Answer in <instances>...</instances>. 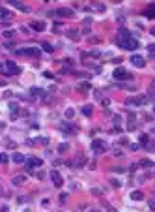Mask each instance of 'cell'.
Instances as JSON below:
<instances>
[{
	"instance_id": "12",
	"label": "cell",
	"mask_w": 155,
	"mask_h": 212,
	"mask_svg": "<svg viewBox=\"0 0 155 212\" xmlns=\"http://www.w3.org/2000/svg\"><path fill=\"white\" fill-rule=\"evenodd\" d=\"M66 34H67V38H69V40H73V41H79V40H80L79 30H67Z\"/></svg>"
},
{
	"instance_id": "19",
	"label": "cell",
	"mask_w": 155,
	"mask_h": 212,
	"mask_svg": "<svg viewBox=\"0 0 155 212\" xmlns=\"http://www.w3.org/2000/svg\"><path fill=\"white\" fill-rule=\"evenodd\" d=\"M26 158L23 156V154H13V161H15V163H23Z\"/></svg>"
},
{
	"instance_id": "2",
	"label": "cell",
	"mask_w": 155,
	"mask_h": 212,
	"mask_svg": "<svg viewBox=\"0 0 155 212\" xmlns=\"http://www.w3.org/2000/svg\"><path fill=\"white\" fill-rule=\"evenodd\" d=\"M2 73L4 75H17V73H21V68L15 64V62L6 60L4 64H2Z\"/></svg>"
},
{
	"instance_id": "14",
	"label": "cell",
	"mask_w": 155,
	"mask_h": 212,
	"mask_svg": "<svg viewBox=\"0 0 155 212\" xmlns=\"http://www.w3.org/2000/svg\"><path fill=\"white\" fill-rule=\"evenodd\" d=\"M0 19H11V11L0 6Z\"/></svg>"
},
{
	"instance_id": "24",
	"label": "cell",
	"mask_w": 155,
	"mask_h": 212,
	"mask_svg": "<svg viewBox=\"0 0 155 212\" xmlns=\"http://www.w3.org/2000/svg\"><path fill=\"white\" fill-rule=\"evenodd\" d=\"M41 47H43V51H47V53H52V49H54V47H52L51 43H43Z\"/></svg>"
},
{
	"instance_id": "21",
	"label": "cell",
	"mask_w": 155,
	"mask_h": 212,
	"mask_svg": "<svg viewBox=\"0 0 155 212\" xmlns=\"http://www.w3.org/2000/svg\"><path fill=\"white\" fill-rule=\"evenodd\" d=\"M67 150H69V145H67V143H60L58 152H67Z\"/></svg>"
},
{
	"instance_id": "27",
	"label": "cell",
	"mask_w": 155,
	"mask_h": 212,
	"mask_svg": "<svg viewBox=\"0 0 155 212\" xmlns=\"http://www.w3.org/2000/svg\"><path fill=\"white\" fill-rule=\"evenodd\" d=\"M2 34H4V38H13V30H6Z\"/></svg>"
},
{
	"instance_id": "4",
	"label": "cell",
	"mask_w": 155,
	"mask_h": 212,
	"mask_svg": "<svg viewBox=\"0 0 155 212\" xmlns=\"http://www.w3.org/2000/svg\"><path fill=\"white\" fill-rule=\"evenodd\" d=\"M107 143H103L101 139H95V141H92V150H94L95 154H103V152H107Z\"/></svg>"
},
{
	"instance_id": "9",
	"label": "cell",
	"mask_w": 155,
	"mask_h": 212,
	"mask_svg": "<svg viewBox=\"0 0 155 212\" xmlns=\"http://www.w3.org/2000/svg\"><path fill=\"white\" fill-rule=\"evenodd\" d=\"M131 64L137 66V68H144V66H146V60H144L140 54H133V56H131Z\"/></svg>"
},
{
	"instance_id": "18",
	"label": "cell",
	"mask_w": 155,
	"mask_h": 212,
	"mask_svg": "<svg viewBox=\"0 0 155 212\" xmlns=\"http://www.w3.org/2000/svg\"><path fill=\"white\" fill-rule=\"evenodd\" d=\"M144 15H146L148 19H153V17H155V8H153V6H150V8L144 11Z\"/></svg>"
},
{
	"instance_id": "11",
	"label": "cell",
	"mask_w": 155,
	"mask_h": 212,
	"mask_svg": "<svg viewBox=\"0 0 155 212\" xmlns=\"http://www.w3.org/2000/svg\"><path fill=\"white\" fill-rule=\"evenodd\" d=\"M8 4L13 6V8H17V10H21V11H30V8H28V6H24L21 0H8Z\"/></svg>"
},
{
	"instance_id": "16",
	"label": "cell",
	"mask_w": 155,
	"mask_h": 212,
	"mask_svg": "<svg viewBox=\"0 0 155 212\" xmlns=\"http://www.w3.org/2000/svg\"><path fill=\"white\" fill-rule=\"evenodd\" d=\"M131 199H133V201H142V199H144V193L137 190V192H133V193H131Z\"/></svg>"
},
{
	"instance_id": "26",
	"label": "cell",
	"mask_w": 155,
	"mask_h": 212,
	"mask_svg": "<svg viewBox=\"0 0 155 212\" xmlns=\"http://www.w3.org/2000/svg\"><path fill=\"white\" fill-rule=\"evenodd\" d=\"M73 115H75L73 109H67V111H66V116H67V118H73Z\"/></svg>"
},
{
	"instance_id": "22",
	"label": "cell",
	"mask_w": 155,
	"mask_h": 212,
	"mask_svg": "<svg viewBox=\"0 0 155 212\" xmlns=\"http://www.w3.org/2000/svg\"><path fill=\"white\" fill-rule=\"evenodd\" d=\"M140 143H142V145H146V146H148V143H150V137H148L146 133H142V135H140Z\"/></svg>"
},
{
	"instance_id": "5",
	"label": "cell",
	"mask_w": 155,
	"mask_h": 212,
	"mask_svg": "<svg viewBox=\"0 0 155 212\" xmlns=\"http://www.w3.org/2000/svg\"><path fill=\"white\" fill-rule=\"evenodd\" d=\"M49 15H58V17H73V10L69 8H58L54 11H49Z\"/></svg>"
},
{
	"instance_id": "1",
	"label": "cell",
	"mask_w": 155,
	"mask_h": 212,
	"mask_svg": "<svg viewBox=\"0 0 155 212\" xmlns=\"http://www.w3.org/2000/svg\"><path fill=\"white\" fill-rule=\"evenodd\" d=\"M118 45L122 49H127V51H135V49L138 47V40L133 38L129 30L122 28V30H120V36H118Z\"/></svg>"
},
{
	"instance_id": "3",
	"label": "cell",
	"mask_w": 155,
	"mask_h": 212,
	"mask_svg": "<svg viewBox=\"0 0 155 212\" xmlns=\"http://www.w3.org/2000/svg\"><path fill=\"white\" fill-rule=\"evenodd\" d=\"M112 75H114V79H118V81H129V79H133V75L125 68H116Z\"/></svg>"
},
{
	"instance_id": "25",
	"label": "cell",
	"mask_w": 155,
	"mask_h": 212,
	"mask_svg": "<svg viewBox=\"0 0 155 212\" xmlns=\"http://www.w3.org/2000/svg\"><path fill=\"white\" fill-rule=\"evenodd\" d=\"M30 92H32V96H39L41 92H43V90H41V88H32Z\"/></svg>"
},
{
	"instance_id": "6",
	"label": "cell",
	"mask_w": 155,
	"mask_h": 212,
	"mask_svg": "<svg viewBox=\"0 0 155 212\" xmlns=\"http://www.w3.org/2000/svg\"><path fill=\"white\" fill-rule=\"evenodd\" d=\"M17 54H21V56H39V51L36 47H28V49H19Z\"/></svg>"
},
{
	"instance_id": "34",
	"label": "cell",
	"mask_w": 155,
	"mask_h": 212,
	"mask_svg": "<svg viewBox=\"0 0 155 212\" xmlns=\"http://www.w3.org/2000/svg\"><path fill=\"white\" fill-rule=\"evenodd\" d=\"M90 212H99V210H95V208H94V210H90Z\"/></svg>"
},
{
	"instance_id": "29",
	"label": "cell",
	"mask_w": 155,
	"mask_h": 212,
	"mask_svg": "<svg viewBox=\"0 0 155 212\" xmlns=\"http://www.w3.org/2000/svg\"><path fill=\"white\" fill-rule=\"evenodd\" d=\"M6 161H8V156H6V154H0V163H6Z\"/></svg>"
},
{
	"instance_id": "28",
	"label": "cell",
	"mask_w": 155,
	"mask_h": 212,
	"mask_svg": "<svg viewBox=\"0 0 155 212\" xmlns=\"http://www.w3.org/2000/svg\"><path fill=\"white\" fill-rule=\"evenodd\" d=\"M79 88H82V90H90V84H88V83H82V84H79Z\"/></svg>"
},
{
	"instance_id": "23",
	"label": "cell",
	"mask_w": 155,
	"mask_h": 212,
	"mask_svg": "<svg viewBox=\"0 0 155 212\" xmlns=\"http://www.w3.org/2000/svg\"><path fill=\"white\" fill-rule=\"evenodd\" d=\"M82 113H84V115H86V116H90V115H92V105H84Z\"/></svg>"
},
{
	"instance_id": "32",
	"label": "cell",
	"mask_w": 155,
	"mask_h": 212,
	"mask_svg": "<svg viewBox=\"0 0 155 212\" xmlns=\"http://www.w3.org/2000/svg\"><path fill=\"white\" fill-rule=\"evenodd\" d=\"M114 171H116V173H125V169H123V167H114Z\"/></svg>"
},
{
	"instance_id": "20",
	"label": "cell",
	"mask_w": 155,
	"mask_h": 212,
	"mask_svg": "<svg viewBox=\"0 0 155 212\" xmlns=\"http://www.w3.org/2000/svg\"><path fill=\"white\" fill-rule=\"evenodd\" d=\"M138 165H142V167H148V169H150V167H153V161L151 160H140V163Z\"/></svg>"
},
{
	"instance_id": "33",
	"label": "cell",
	"mask_w": 155,
	"mask_h": 212,
	"mask_svg": "<svg viewBox=\"0 0 155 212\" xmlns=\"http://www.w3.org/2000/svg\"><path fill=\"white\" fill-rule=\"evenodd\" d=\"M0 212H10V208H8V207H6V205H4V207H0Z\"/></svg>"
},
{
	"instance_id": "13",
	"label": "cell",
	"mask_w": 155,
	"mask_h": 212,
	"mask_svg": "<svg viewBox=\"0 0 155 212\" xmlns=\"http://www.w3.org/2000/svg\"><path fill=\"white\" fill-rule=\"evenodd\" d=\"M24 180H26V176H24V175H17V176H13V186H21V184H24Z\"/></svg>"
},
{
	"instance_id": "31",
	"label": "cell",
	"mask_w": 155,
	"mask_h": 212,
	"mask_svg": "<svg viewBox=\"0 0 155 212\" xmlns=\"http://www.w3.org/2000/svg\"><path fill=\"white\" fill-rule=\"evenodd\" d=\"M67 199V193H60V203H64Z\"/></svg>"
},
{
	"instance_id": "8",
	"label": "cell",
	"mask_w": 155,
	"mask_h": 212,
	"mask_svg": "<svg viewBox=\"0 0 155 212\" xmlns=\"http://www.w3.org/2000/svg\"><path fill=\"white\" fill-rule=\"evenodd\" d=\"M51 180H52V184L56 188H60L62 184H64V178H62V175L58 171H51Z\"/></svg>"
},
{
	"instance_id": "10",
	"label": "cell",
	"mask_w": 155,
	"mask_h": 212,
	"mask_svg": "<svg viewBox=\"0 0 155 212\" xmlns=\"http://www.w3.org/2000/svg\"><path fill=\"white\" fill-rule=\"evenodd\" d=\"M24 161H26V167L28 169H34V167H41V165H43V161H41L39 158H28Z\"/></svg>"
},
{
	"instance_id": "7",
	"label": "cell",
	"mask_w": 155,
	"mask_h": 212,
	"mask_svg": "<svg viewBox=\"0 0 155 212\" xmlns=\"http://www.w3.org/2000/svg\"><path fill=\"white\" fill-rule=\"evenodd\" d=\"M148 102V98L146 96H138V98H127V100H125V105H142V103H146Z\"/></svg>"
},
{
	"instance_id": "17",
	"label": "cell",
	"mask_w": 155,
	"mask_h": 212,
	"mask_svg": "<svg viewBox=\"0 0 155 212\" xmlns=\"http://www.w3.org/2000/svg\"><path fill=\"white\" fill-rule=\"evenodd\" d=\"M30 28H32V30L41 32V30H45V25H43V23H32V25H30Z\"/></svg>"
},
{
	"instance_id": "30",
	"label": "cell",
	"mask_w": 155,
	"mask_h": 212,
	"mask_svg": "<svg viewBox=\"0 0 155 212\" xmlns=\"http://www.w3.org/2000/svg\"><path fill=\"white\" fill-rule=\"evenodd\" d=\"M110 182H112V186H114V188H120V180H116V178H112Z\"/></svg>"
},
{
	"instance_id": "15",
	"label": "cell",
	"mask_w": 155,
	"mask_h": 212,
	"mask_svg": "<svg viewBox=\"0 0 155 212\" xmlns=\"http://www.w3.org/2000/svg\"><path fill=\"white\" fill-rule=\"evenodd\" d=\"M90 10H95V11H103V10H105V6H103V4H99V2H95V0H94V2L90 4Z\"/></svg>"
}]
</instances>
